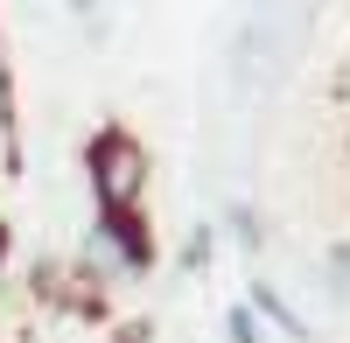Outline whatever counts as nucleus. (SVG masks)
I'll use <instances>...</instances> for the list:
<instances>
[{"instance_id":"6","label":"nucleus","mask_w":350,"mask_h":343,"mask_svg":"<svg viewBox=\"0 0 350 343\" xmlns=\"http://www.w3.org/2000/svg\"><path fill=\"white\" fill-rule=\"evenodd\" d=\"M183 260H189V266H203V260H211V232H203V224L189 232V245H183Z\"/></svg>"},{"instance_id":"5","label":"nucleus","mask_w":350,"mask_h":343,"mask_svg":"<svg viewBox=\"0 0 350 343\" xmlns=\"http://www.w3.org/2000/svg\"><path fill=\"white\" fill-rule=\"evenodd\" d=\"M231 238H239V245H252V252H259V217H252L245 204H231Z\"/></svg>"},{"instance_id":"2","label":"nucleus","mask_w":350,"mask_h":343,"mask_svg":"<svg viewBox=\"0 0 350 343\" xmlns=\"http://www.w3.org/2000/svg\"><path fill=\"white\" fill-rule=\"evenodd\" d=\"M98 238L120 252L126 273H148L154 266V232H148V210L126 204V210H98Z\"/></svg>"},{"instance_id":"3","label":"nucleus","mask_w":350,"mask_h":343,"mask_svg":"<svg viewBox=\"0 0 350 343\" xmlns=\"http://www.w3.org/2000/svg\"><path fill=\"white\" fill-rule=\"evenodd\" d=\"M245 308H252V316H273V323H280V336H295V343H308V323H301L295 308H287V301H280V294L267 288V280H252V301H245Z\"/></svg>"},{"instance_id":"7","label":"nucleus","mask_w":350,"mask_h":343,"mask_svg":"<svg viewBox=\"0 0 350 343\" xmlns=\"http://www.w3.org/2000/svg\"><path fill=\"white\" fill-rule=\"evenodd\" d=\"M329 266H336V273L350 280V245H336V252H329Z\"/></svg>"},{"instance_id":"8","label":"nucleus","mask_w":350,"mask_h":343,"mask_svg":"<svg viewBox=\"0 0 350 343\" xmlns=\"http://www.w3.org/2000/svg\"><path fill=\"white\" fill-rule=\"evenodd\" d=\"M120 343H148V323H133V329H120Z\"/></svg>"},{"instance_id":"9","label":"nucleus","mask_w":350,"mask_h":343,"mask_svg":"<svg viewBox=\"0 0 350 343\" xmlns=\"http://www.w3.org/2000/svg\"><path fill=\"white\" fill-rule=\"evenodd\" d=\"M0 266H8V224H0Z\"/></svg>"},{"instance_id":"1","label":"nucleus","mask_w":350,"mask_h":343,"mask_svg":"<svg viewBox=\"0 0 350 343\" xmlns=\"http://www.w3.org/2000/svg\"><path fill=\"white\" fill-rule=\"evenodd\" d=\"M84 176H92L98 210H126V204H140V189H148V148H140L126 126H98L84 140Z\"/></svg>"},{"instance_id":"4","label":"nucleus","mask_w":350,"mask_h":343,"mask_svg":"<svg viewBox=\"0 0 350 343\" xmlns=\"http://www.w3.org/2000/svg\"><path fill=\"white\" fill-rule=\"evenodd\" d=\"M224 336H231V343H267V329H259V316H252L245 301L224 308Z\"/></svg>"}]
</instances>
